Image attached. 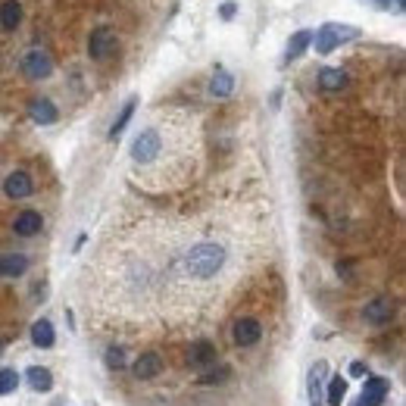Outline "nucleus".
<instances>
[{
	"label": "nucleus",
	"mask_w": 406,
	"mask_h": 406,
	"mask_svg": "<svg viewBox=\"0 0 406 406\" xmlns=\"http://www.w3.org/2000/svg\"><path fill=\"white\" fill-rule=\"evenodd\" d=\"M235 13H238V4H231V0H226V4L219 6V16L226 19V23H228V19H235Z\"/></svg>",
	"instance_id": "obj_28"
},
{
	"label": "nucleus",
	"mask_w": 406,
	"mask_h": 406,
	"mask_svg": "<svg viewBox=\"0 0 406 406\" xmlns=\"http://www.w3.org/2000/svg\"><path fill=\"white\" fill-rule=\"evenodd\" d=\"M25 269H28L25 253H6V257H0V275H6V278H19Z\"/></svg>",
	"instance_id": "obj_17"
},
{
	"label": "nucleus",
	"mask_w": 406,
	"mask_h": 406,
	"mask_svg": "<svg viewBox=\"0 0 406 406\" xmlns=\"http://www.w3.org/2000/svg\"><path fill=\"white\" fill-rule=\"evenodd\" d=\"M347 82H350V78H347V72L344 69H322L319 72V88L322 91H340V88H347Z\"/></svg>",
	"instance_id": "obj_18"
},
{
	"label": "nucleus",
	"mask_w": 406,
	"mask_h": 406,
	"mask_svg": "<svg viewBox=\"0 0 406 406\" xmlns=\"http://www.w3.org/2000/svg\"><path fill=\"white\" fill-rule=\"evenodd\" d=\"M16 388H19V375H16V369H0V397L16 394Z\"/></svg>",
	"instance_id": "obj_24"
},
{
	"label": "nucleus",
	"mask_w": 406,
	"mask_h": 406,
	"mask_svg": "<svg viewBox=\"0 0 406 406\" xmlns=\"http://www.w3.org/2000/svg\"><path fill=\"white\" fill-rule=\"evenodd\" d=\"M347 397V381L340 379V375H335V379L328 381V388H325V400H328V406H340Z\"/></svg>",
	"instance_id": "obj_23"
},
{
	"label": "nucleus",
	"mask_w": 406,
	"mask_h": 406,
	"mask_svg": "<svg viewBox=\"0 0 406 406\" xmlns=\"http://www.w3.org/2000/svg\"><path fill=\"white\" fill-rule=\"evenodd\" d=\"M187 362H191L194 369H209L216 362V344H209V340H197V344H191Z\"/></svg>",
	"instance_id": "obj_13"
},
{
	"label": "nucleus",
	"mask_w": 406,
	"mask_h": 406,
	"mask_svg": "<svg viewBox=\"0 0 406 406\" xmlns=\"http://www.w3.org/2000/svg\"><path fill=\"white\" fill-rule=\"evenodd\" d=\"M362 319H366L369 325H388L390 319H394V300H390V297L369 300L366 307H362Z\"/></svg>",
	"instance_id": "obj_4"
},
{
	"label": "nucleus",
	"mask_w": 406,
	"mask_h": 406,
	"mask_svg": "<svg viewBox=\"0 0 406 406\" xmlns=\"http://www.w3.org/2000/svg\"><path fill=\"white\" fill-rule=\"evenodd\" d=\"M231 338H235L238 347H253V344H259V338H263V325H259L257 319L244 316V319H238V322H235Z\"/></svg>",
	"instance_id": "obj_5"
},
{
	"label": "nucleus",
	"mask_w": 406,
	"mask_h": 406,
	"mask_svg": "<svg viewBox=\"0 0 406 406\" xmlns=\"http://www.w3.org/2000/svg\"><path fill=\"white\" fill-rule=\"evenodd\" d=\"M362 4H369V6H375V10H381V13H403V0H362Z\"/></svg>",
	"instance_id": "obj_26"
},
{
	"label": "nucleus",
	"mask_w": 406,
	"mask_h": 406,
	"mask_svg": "<svg viewBox=\"0 0 406 406\" xmlns=\"http://www.w3.org/2000/svg\"><path fill=\"white\" fill-rule=\"evenodd\" d=\"M28 116H32V122H38V125H54V122L60 119V110L54 106V100L38 97L28 104Z\"/></svg>",
	"instance_id": "obj_11"
},
{
	"label": "nucleus",
	"mask_w": 406,
	"mask_h": 406,
	"mask_svg": "<svg viewBox=\"0 0 406 406\" xmlns=\"http://www.w3.org/2000/svg\"><path fill=\"white\" fill-rule=\"evenodd\" d=\"M132 372H135V379H141V381L156 379V375L163 372V357H159V353H141V357L135 359Z\"/></svg>",
	"instance_id": "obj_10"
},
{
	"label": "nucleus",
	"mask_w": 406,
	"mask_h": 406,
	"mask_svg": "<svg viewBox=\"0 0 406 406\" xmlns=\"http://www.w3.org/2000/svg\"><path fill=\"white\" fill-rule=\"evenodd\" d=\"M388 390H390V381L372 375V379L362 384V397L357 400V406H381L384 397H388Z\"/></svg>",
	"instance_id": "obj_9"
},
{
	"label": "nucleus",
	"mask_w": 406,
	"mask_h": 406,
	"mask_svg": "<svg viewBox=\"0 0 406 406\" xmlns=\"http://www.w3.org/2000/svg\"><path fill=\"white\" fill-rule=\"evenodd\" d=\"M309 44H313V32H309V28H300V32H294L291 41H288V47H285V63L300 60V56L307 54Z\"/></svg>",
	"instance_id": "obj_14"
},
{
	"label": "nucleus",
	"mask_w": 406,
	"mask_h": 406,
	"mask_svg": "<svg viewBox=\"0 0 406 406\" xmlns=\"http://www.w3.org/2000/svg\"><path fill=\"white\" fill-rule=\"evenodd\" d=\"M325 372H328V366L325 362H316L313 366V372H309V406H322L325 403V390H322V379H325Z\"/></svg>",
	"instance_id": "obj_16"
},
{
	"label": "nucleus",
	"mask_w": 406,
	"mask_h": 406,
	"mask_svg": "<svg viewBox=\"0 0 406 406\" xmlns=\"http://www.w3.org/2000/svg\"><path fill=\"white\" fill-rule=\"evenodd\" d=\"M54 340H56V335H54V325H50V319H38V322L32 325V344L35 347H54Z\"/></svg>",
	"instance_id": "obj_20"
},
{
	"label": "nucleus",
	"mask_w": 406,
	"mask_h": 406,
	"mask_svg": "<svg viewBox=\"0 0 406 406\" xmlns=\"http://www.w3.org/2000/svg\"><path fill=\"white\" fill-rule=\"evenodd\" d=\"M135 110H137V97H128V100H125V106H122V113H119V119H116L113 125H110V141H116V137L125 132V125L132 122Z\"/></svg>",
	"instance_id": "obj_21"
},
{
	"label": "nucleus",
	"mask_w": 406,
	"mask_h": 406,
	"mask_svg": "<svg viewBox=\"0 0 406 406\" xmlns=\"http://www.w3.org/2000/svg\"><path fill=\"white\" fill-rule=\"evenodd\" d=\"M159 147H163V141H159V135L154 132V128H147V132H141L132 141V159L135 163H154Z\"/></svg>",
	"instance_id": "obj_3"
},
{
	"label": "nucleus",
	"mask_w": 406,
	"mask_h": 406,
	"mask_svg": "<svg viewBox=\"0 0 406 406\" xmlns=\"http://www.w3.org/2000/svg\"><path fill=\"white\" fill-rule=\"evenodd\" d=\"M41 228H44V219H41V213H35V209H23V213L16 216V222H13V231H16L19 238H35Z\"/></svg>",
	"instance_id": "obj_12"
},
{
	"label": "nucleus",
	"mask_w": 406,
	"mask_h": 406,
	"mask_svg": "<svg viewBox=\"0 0 406 406\" xmlns=\"http://www.w3.org/2000/svg\"><path fill=\"white\" fill-rule=\"evenodd\" d=\"M226 379H228V372H226V369H219V372H207V375H200L197 384H203V388H207V384H222Z\"/></svg>",
	"instance_id": "obj_27"
},
{
	"label": "nucleus",
	"mask_w": 406,
	"mask_h": 406,
	"mask_svg": "<svg viewBox=\"0 0 406 406\" xmlns=\"http://www.w3.org/2000/svg\"><path fill=\"white\" fill-rule=\"evenodd\" d=\"M226 259H228V253L222 244H213V241H203L197 244V247H191L187 250V257H185V272L191 275V278H200V281H207V278H213L216 272L226 266Z\"/></svg>",
	"instance_id": "obj_1"
},
{
	"label": "nucleus",
	"mask_w": 406,
	"mask_h": 406,
	"mask_svg": "<svg viewBox=\"0 0 406 406\" xmlns=\"http://www.w3.org/2000/svg\"><path fill=\"white\" fill-rule=\"evenodd\" d=\"M359 28L357 25H347V23H325L319 32H313V41H316V54L328 56L335 47L347 44V41H357L359 38Z\"/></svg>",
	"instance_id": "obj_2"
},
{
	"label": "nucleus",
	"mask_w": 406,
	"mask_h": 406,
	"mask_svg": "<svg viewBox=\"0 0 406 406\" xmlns=\"http://www.w3.org/2000/svg\"><path fill=\"white\" fill-rule=\"evenodd\" d=\"M23 72L28 78H35V82H41V78H47L50 72H54V63H50V56L44 50H28L23 56Z\"/></svg>",
	"instance_id": "obj_6"
},
{
	"label": "nucleus",
	"mask_w": 406,
	"mask_h": 406,
	"mask_svg": "<svg viewBox=\"0 0 406 406\" xmlns=\"http://www.w3.org/2000/svg\"><path fill=\"white\" fill-rule=\"evenodd\" d=\"M0 350H4V344H0Z\"/></svg>",
	"instance_id": "obj_30"
},
{
	"label": "nucleus",
	"mask_w": 406,
	"mask_h": 406,
	"mask_svg": "<svg viewBox=\"0 0 406 406\" xmlns=\"http://www.w3.org/2000/svg\"><path fill=\"white\" fill-rule=\"evenodd\" d=\"M231 91H235V78H231V72L216 69L213 78H209V94H213V97H228Z\"/></svg>",
	"instance_id": "obj_19"
},
{
	"label": "nucleus",
	"mask_w": 406,
	"mask_h": 406,
	"mask_svg": "<svg viewBox=\"0 0 406 406\" xmlns=\"http://www.w3.org/2000/svg\"><path fill=\"white\" fill-rule=\"evenodd\" d=\"M19 25H23V4L19 0H6L0 6V28L4 32H16Z\"/></svg>",
	"instance_id": "obj_15"
},
{
	"label": "nucleus",
	"mask_w": 406,
	"mask_h": 406,
	"mask_svg": "<svg viewBox=\"0 0 406 406\" xmlns=\"http://www.w3.org/2000/svg\"><path fill=\"white\" fill-rule=\"evenodd\" d=\"M28 384H32V390L44 394V390L54 388V375H50V369H44V366H32L28 369Z\"/></svg>",
	"instance_id": "obj_22"
},
{
	"label": "nucleus",
	"mask_w": 406,
	"mask_h": 406,
	"mask_svg": "<svg viewBox=\"0 0 406 406\" xmlns=\"http://www.w3.org/2000/svg\"><path fill=\"white\" fill-rule=\"evenodd\" d=\"M113 47H116V35L110 32V28H106V25L94 28L91 38H88V56H91V60H106Z\"/></svg>",
	"instance_id": "obj_7"
},
{
	"label": "nucleus",
	"mask_w": 406,
	"mask_h": 406,
	"mask_svg": "<svg viewBox=\"0 0 406 406\" xmlns=\"http://www.w3.org/2000/svg\"><path fill=\"white\" fill-rule=\"evenodd\" d=\"M32 191H35L32 176H28V172H23V169L10 172V176L4 178V194H6V197H13V200H25V197H32Z\"/></svg>",
	"instance_id": "obj_8"
},
{
	"label": "nucleus",
	"mask_w": 406,
	"mask_h": 406,
	"mask_svg": "<svg viewBox=\"0 0 406 406\" xmlns=\"http://www.w3.org/2000/svg\"><path fill=\"white\" fill-rule=\"evenodd\" d=\"M350 375L353 379H362V375H366V366H362V362H350Z\"/></svg>",
	"instance_id": "obj_29"
},
{
	"label": "nucleus",
	"mask_w": 406,
	"mask_h": 406,
	"mask_svg": "<svg viewBox=\"0 0 406 406\" xmlns=\"http://www.w3.org/2000/svg\"><path fill=\"white\" fill-rule=\"evenodd\" d=\"M104 359H106V369H122L125 366V350H122V347H110V350L104 353Z\"/></svg>",
	"instance_id": "obj_25"
}]
</instances>
